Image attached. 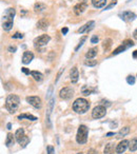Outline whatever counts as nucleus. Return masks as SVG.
Returning a JSON list of instances; mask_svg holds the SVG:
<instances>
[{
	"instance_id": "nucleus-33",
	"label": "nucleus",
	"mask_w": 137,
	"mask_h": 154,
	"mask_svg": "<svg viewBox=\"0 0 137 154\" xmlns=\"http://www.w3.org/2000/svg\"><path fill=\"white\" fill-rule=\"evenodd\" d=\"M99 41V38L97 35H94V36H92V38H91V43H93V45H95V43H97Z\"/></svg>"
},
{
	"instance_id": "nucleus-7",
	"label": "nucleus",
	"mask_w": 137,
	"mask_h": 154,
	"mask_svg": "<svg viewBox=\"0 0 137 154\" xmlns=\"http://www.w3.org/2000/svg\"><path fill=\"white\" fill-rule=\"evenodd\" d=\"M105 112H107V109H105V107H103L102 105L97 106V107H95L94 110L92 111V117L95 118V119L102 118L103 116L105 115Z\"/></svg>"
},
{
	"instance_id": "nucleus-16",
	"label": "nucleus",
	"mask_w": 137,
	"mask_h": 154,
	"mask_svg": "<svg viewBox=\"0 0 137 154\" xmlns=\"http://www.w3.org/2000/svg\"><path fill=\"white\" fill-rule=\"evenodd\" d=\"M95 26V22L94 21H89L87 22L86 24H84V26H81V28L78 30V33H84L87 32V31H90L91 29H93V26Z\"/></svg>"
},
{
	"instance_id": "nucleus-38",
	"label": "nucleus",
	"mask_w": 137,
	"mask_h": 154,
	"mask_svg": "<svg viewBox=\"0 0 137 154\" xmlns=\"http://www.w3.org/2000/svg\"><path fill=\"white\" fill-rule=\"evenodd\" d=\"M88 154H97V152H96V150H94V149H90Z\"/></svg>"
},
{
	"instance_id": "nucleus-12",
	"label": "nucleus",
	"mask_w": 137,
	"mask_h": 154,
	"mask_svg": "<svg viewBox=\"0 0 137 154\" xmlns=\"http://www.w3.org/2000/svg\"><path fill=\"white\" fill-rule=\"evenodd\" d=\"M120 17H121V19L124 20V21H133V20L136 18V14L131 11H126L120 14Z\"/></svg>"
},
{
	"instance_id": "nucleus-32",
	"label": "nucleus",
	"mask_w": 137,
	"mask_h": 154,
	"mask_svg": "<svg viewBox=\"0 0 137 154\" xmlns=\"http://www.w3.org/2000/svg\"><path fill=\"white\" fill-rule=\"evenodd\" d=\"M47 154H55V149H54L53 146H47Z\"/></svg>"
},
{
	"instance_id": "nucleus-5",
	"label": "nucleus",
	"mask_w": 137,
	"mask_h": 154,
	"mask_svg": "<svg viewBox=\"0 0 137 154\" xmlns=\"http://www.w3.org/2000/svg\"><path fill=\"white\" fill-rule=\"evenodd\" d=\"M15 137H16V140H17V143H19L22 148H26V145L30 143V138H29V137L24 134V130H23V129H21V128L18 129V130L16 131Z\"/></svg>"
},
{
	"instance_id": "nucleus-8",
	"label": "nucleus",
	"mask_w": 137,
	"mask_h": 154,
	"mask_svg": "<svg viewBox=\"0 0 137 154\" xmlns=\"http://www.w3.org/2000/svg\"><path fill=\"white\" fill-rule=\"evenodd\" d=\"M26 101L30 103L31 106H33L36 109H40L42 107V103H41V99L38 96H28L26 97Z\"/></svg>"
},
{
	"instance_id": "nucleus-13",
	"label": "nucleus",
	"mask_w": 137,
	"mask_h": 154,
	"mask_svg": "<svg viewBox=\"0 0 137 154\" xmlns=\"http://www.w3.org/2000/svg\"><path fill=\"white\" fill-rule=\"evenodd\" d=\"M87 8H88V5H87L86 2H80L74 7V13H75L76 15H80V14H82L86 11Z\"/></svg>"
},
{
	"instance_id": "nucleus-42",
	"label": "nucleus",
	"mask_w": 137,
	"mask_h": 154,
	"mask_svg": "<svg viewBox=\"0 0 137 154\" xmlns=\"http://www.w3.org/2000/svg\"><path fill=\"white\" fill-rule=\"evenodd\" d=\"M113 135H114L113 132H110V133H108V134H107V136H113Z\"/></svg>"
},
{
	"instance_id": "nucleus-34",
	"label": "nucleus",
	"mask_w": 137,
	"mask_h": 154,
	"mask_svg": "<svg viewBox=\"0 0 137 154\" xmlns=\"http://www.w3.org/2000/svg\"><path fill=\"white\" fill-rule=\"evenodd\" d=\"M116 3H117V1H116V0H114L113 2L110 3V5H108V7H105V10H110V9H112V8H113V7H115Z\"/></svg>"
},
{
	"instance_id": "nucleus-24",
	"label": "nucleus",
	"mask_w": 137,
	"mask_h": 154,
	"mask_svg": "<svg viewBox=\"0 0 137 154\" xmlns=\"http://www.w3.org/2000/svg\"><path fill=\"white\" fill-rule=\"evenodd\" d=\"M129 149L131 152H134L137 150V138H133L131 139L130 143H129Z\"/></svg>"
},
{
	"instance_id": "nucleus-20",
	"label": "nucleus",
	"mask_w": 137,
	"mask_h": 154,
	"mask_svg": "<svg viewBox=\"0 0 137 154\" xmlns=\"http://www.w3.org/2000/svg\"><path fill=\"white\" fill-rule=\"evenodd\" d=\"M31 75H32V77L36 80V82H41V80L43 79L42 73L38 72V71H32V72H31Z\"/></svg>"
},
{
	"instance_id": "nucleus-3",
	"label": "nucleus",
	"mask_w": 137,
	"mask_h": 154,
	"mask_svg": "<svg viewBox=\"0 0 137 154\" xmlns=\"http://www.w3.org/2000/svg\"><path fill=\"white\" fill-rule=\"evenodd\" d=\"M90 108V103L87 99L84 98H78L74 101L73 103V110L78 114H84Z\"/></svg>"
},
{
	"instance_id": "nucleus-2",
	"label": "nucleus",
	"mask_w": 137,
	"mask_h": 154,
	"mask_svg": "<svg viewBox=\"0 0 137 154\" xmlns=\"http://www.w3.org/2000/svg\"><path fill=\"white\" fill-rule=\"evenodd\" d=\"M20 103V98L17 95H9L7 97V100H5V108L8 109V111L10 113H15L17 111L18 107H19Z\"/></svg>"
},
{
	"instance_id": "nucleus-19",
	"label": "nucleus",
	"mask_w": 137,
	"mask_h": 154,
	"mask_svg": "<svg viewBox=\"0 0 137 154\" xmlns=\"http://www.w3.org/2000/svg\"><path fill=\"white\" fill-rule=\"evenodd\" d=\"M97 52H98L97 48H92V49H90V50H89V51L86 53L87 59H91V58H94L95 56L97 55Z\"/></svg>"
},
{
	"instance_id": "nucleus-14",
	"label": "nucleus",
	"mask_w": 137,
	"mask_h": 154,
	"mask_svg": "<svg viewBox=\"0 0 137 154\" xmlns=\"http://www.w3.org/2000/svg\"><path fill=\"white\" fill-rule=\"evenodd\" d=\"M34 58V54L30 51H26L23 53V56H22V63L23 64H29Z\"/></svg>"
},
{
	"instance_id": "nucleus-31",
	"label": "nucleus",
	"mask_w": 137,
	"mask_h": 154,
	"mask_svg": "<svg viewBox=\"0 0 137 154\" xmlns=\"http://www.w3.org/2000/svg\"><path fill=\"white\" fill-rule=\"evenodd\" d=\"M126 82H128L129 85H134L135 84V77L134 76H132V75H130V76H128L126 77Z\"/></svg>"
},
{
	"instance_id": "nucleus-9",
	"label": "nucleus",
	"mask_w": 137,
	"mask_h": 154,
	"mask_svg": "<svg viewBox=\"0 0 137 154\" xmlns=\"http://www.w3.org/2000/svg\"><path fill=\"white\" fill-rule=\"evenodd\" d=\"M133 45H134L133 41H131V40L123 41V43H122V45H120L119 47H118L117 49H116L115 51L113 52V55H117V54H119V53H121V52L126 51V49H129V48L133 47Z\"/></svg>"
},
{
	"instance_id": "nucleus-10",
	"label": "nucleus",
	"mask_w": 137,
	"mask_h": 154,
	"mask_svg": "<svg viewBox=\"0 0 137 154\" xmlns=\"http://www.w3.org/2000/svg\"><path fill=\"white\" fill-rule=\"evenodd\" d=\"M73 95H74V90L72 88H68V87L61 89L59 92V96L62 99H70Z\"/></svg>"
},
{
	"instance_id": "nucleus-30",
	"label": "nucleus",
	"mask_w": 137,
	"mask_h": 154,
	"mask_svg": "<svg viewBox=\"0 0 137 154\" xmlns=\"http://www.w3.org/2000/svg\"><path fill=\"white\" fill-rule=\"evenodd\" d=\"M92 91H94V90L89 88V87H84V88H82V93H84V95H90Z\"/></svg>"
},
{
	"instance_id": "nucleus-4",
	"label": "nucleus",
	"mask_w": 137,
	"mask_h": 154,
	"mask_svg": "<svg viewBox=\"0 0 137 154\" xmlns=\"http://www.w3.org/2000/svg\"><path fill=\"white\" fill-rule=\"evenodd\" d=\"M88 134H89V130H88V128H87V126L81 125V126L78 128L77 135H76V140H77V143H80V145L86 143L87 140H88Z\"/></svg>"
},
{
	"instance_id": "nucleus-26",
	"label": "nucleus",
	"mask_w": 137,
	"mask_h": 154,
	"mask_svg": "<svg viewBox=\"0 0 137 154\" xmlns=\"http://www.w3.org/2000/svg\"><path fill=\"white\" fill-rule=\"evenodd\" d=\"M111 47H112V39H110V38L105 39V40L103 41V43H102L103 50H105V51H109Z\"/></svg>"
},
{
	"instance_id": "nucleus-35",
	"label": "nucleus",
	"mask_w": 137,
	"mask_h": 154,
	"mask_svg": "<svg viewBox=\"0 0 137 154\" xmlns=\"http://www.w3.org/2000/svg\"><path fill=\"white\" fill-rule=\"evenodd\" d=\"M23 35L22 34H19V33H16L15 35H13V38H22Z\"/></svg>"
},
{
	"instance_id": "nucleus-36",
	"label": "nucleus",
	"mask_w": 137,
	"mask_h": 154,
	"mask_svg": "<svg viewBox=\"0 0 137 154\" xmlns=\"http://www.w3.org/2000/svg\"><path fill=\"white\" fill-rule=\"evenodd\" d=\"M21 71L24 73V74H31V72H30V71H29L26 68H22V69H21Z\"/></svg>"
},
{
	"instance_id": "nucleus-6",
	"label": "nucleus",
	"mask_w": 137,
	"mask_h": 154,
	"mask_svg": "<svg viewBox=\"0 0 137 154\" xmlns=\"http://www.w3.org/2000/svg\"><path fill=\"white\" fill-rule=\"evenodd\" d=\"M50 40H51V37H50L49 35H47V34H43V35H41V36L35 38L34 45H35V48H38V49H39V48L47 45V43H49Z\"/></svg>"
},
{
	"instance_id": "nucleus-15",
	"label": "nucleus",
	"mask_w": 137,
	"mask_h": 154,
	"mask_svg": "<svg viewBox=\"0 0 137 154\" xmlns=\"http://www.w3.org/2000/svg\"><path fill=\"white\" fill-rule=\"evenodd\" d=\"M70 76H71V82L73 84H76L78 82V77H79V73H78V69L76 66H73L70 72Z\"/></svg>"
},
{
	"instance_id": "nucleus-37",
	"label": "nucleus",
	"mask_w": 137,
	"mask_h": 154,
	"mask_svg": "<svg viewBox=\"0 0 137 154\" xmlns=\"http://www.w3.org/2000/svg\"><path fill=\"white\" fill-rule=\"evenodd\" d=\"M8 50H9V52H12V53H14V52H15L17 49H16V47H9V49H8Z\"/></svg>"
},
{
	"instance_id": "nucleus-21",
	"label": "nucleus",
	"mask_w": 137,
	"mask_h": 154,
	"mask_svg": "<svg viewBox=\"0 0 137 154\" xmlns=\"http://www.w3.org/2000/svg\"><path fill=\"white\" fill-rule=\"evenodd\" d=\"M105 3H107V0H92V5L97 9L103 8L105 5Z\"/></svg>"
},
{
	"instance_id": "nucleus-43",
	"label": "nucleus",
	"mask_w": 137,
	"mask_h": 154,
	"mask_svg": "<svg viewBox=\"0 0 137 154\" xmlns=\"http://www.w3.org/2000/svg\"><path fill=\"white\" fill-rule=\"evenodd\" d=\"M11 127H12L11 124H8V129H11Z\"/></svg>"
},
{
	"instance_id": "nucleus-44",
	"label": "nucleus",
	"mask_w": 137,
	"mask_h": 154,
	"mask_svg": "<svg viewBox=\"0 0 137 154\" xmlns=\"http://www.w3.org/2000/svg\"><path fill=\"white\" fill-rule=\"evenodd\" d=\"M78 154H82V153H78Z\"/></svg>"
},
{
	"instance_id": "nucleus-28",
	"label": "nucleus",
	"mask_w": 137,
	"mask_h": 154,
	"mask_svg": "<svg viewBox=\"0 0 137 154\" xmlns=\"http://www.w3.org/2000/svg\"><path fill=\"white\" fill-rule=\"evenodd\" d=\"M84 64L88 66H94L97 64V61L96 60H91V59H87L84 60Z\"/></svg>"
},
{
	"instance_id": "nucleus-39",
	"label": "nucleus",
	"mask_w": 137,
	"mask_h": 154,
	"mask_svg": "<svg viewBox=\"0 0 137 154\" xmlns=\"http://www.w3.org/2000/svg\"><path fill=\"white\" fill-rule=\"evenodd\" d=\"M68 28H63V29L61 30V33H62L63 35H65L66 33H68Z\"/></svg>"
},
{
	"instance_id": "nucleus-18",
	"label": "nucleus",
	"mask_w": 137,
	"mask_h": 154,
	"mask_svg": "<svg viewBox=\"0 0 137 154\" xmlns=\"http://www.w3.org/2000/svg\"><path fill=\"white\" fill-rule=\"evenodd\" d=\"M47 26H49V21L47 19H40L37 22V28L40 30H47Z\"/></svg>"
},
{
	"instance_id": "nucleus-22",
	"label": "nucleus",
	"mask_w": 137,
	"mask_h": 154,
	"mask_svg": "<svg viewBox=\"0 0 137 154\" xmlns=\"http://www.w3.org/2000/svg\"><path fill=\"white\" fill-rule=\"evenodd\" d=\"M24 118H26V119L29 120H32V122H35V120H37V117L34 115H32V114H20L19 116H18V119H24Z\"/></svg>"
},
{
	"instance_id": "nucleus-27",
	"label": "nucleus",
	"mask_w": 137,
	"mask_h": 154,
	"mask_svg": "<svg viewBox=\"0 0 137 154\" xmlns=\"http://www.w3.org/2000/svg\"><path fill=\"white\" fill-rule=\"evenodd\" d=\"M114 151V146L112 143H109L105 145V154H112Z\"/></svg>"
},
{
	"instance_id": "nucleus-29",
	"label": "nucleus",
	"mask_w": 137,
	"mask_h": 154,
	"mask_svg": "<svg viewBox=\"0 0 137 154\" xmlns=\"http://www.w3.org/2000/svg\"><path fill=\"white\" fill-rule=\"evenodd\" d=\"M86 40H87V36H84L81 39H80V41H79V43H78V45L75 48V51H76V52H77L78 50H79L80 48L82 47V45H84V41H86Z\"/></svg>"
},
{
	"instance_id": "nucleus-11",
	"label": "nucleus",
	"mask_w": 137,
	"mask_h": 154,
	"mask_svg": "<svg viewBox=\"0 0 137 154\" xmlns=\"http://www.w3.org/2000/svg\"><path fill=\"white\" fill-rule=\"evenodd\" d=\"M129 143H130V141L126 140V139H123V140L120 141V143L117 145V147H116V153L117 154L123 153V152L126 150V148L129 147Z\"/></svg>"
},
{
	"instance_id": "nucleus-1",
	"label": "nucleus",
	"mask_w": 137,
	"mask_h": 154,
	"mask_svg": "<svg viewBox=\"0 0 137 154\" xmlns=\"http://www.w3.org/2000/svg\"><path fill=\"white\" fill-rule=\"evenodd\" d=\"M15 10L13 8H10L5 11V14L3 16V22H2V28L5 31H10L13 28V21L14 17H15Z\"/></svg>"
},
{
	"instance_id": "nucleus-41",
	"label": "nucleus",
	"mask_w": 137,
	"mask_h": 154,
	"mask_svg": "<svg viewBox=\"0 0 137 154\" xmlns=\"http://www.w3.org/2000/svg\"><path fill=\"white\" fill-rule=\"evenodd\" d=\"M133 58H135V59L137 58V50H136V51L133 52Z\"/></svg>"
},
{
	"instance_id": "nucleus-17",
	"label": "nucleus",
	"mask_w": 137,
	"mask_h": 154,
	"mask_svg": "<svg viewBox=\"0 0 137 154\" xmlns=\"http://www.w3.org/2000/svg\"><path fill=\"white\" fill-rule=\"evenodd\" d=\"M15 135H13L12 133H9L7 136V140H5V146L7 147H11V146L14 145V143H15Z\"/></svg>"
},
{
	"instance_id": "nucleus-25",
	"label": "nucleus",
	"mask_w": 137,
	"mask_h": 154,
	"mask_svg": "<svg viewBox=\"0 0 137 154\" xmlns=\"http://www.w3.org/2000/svg\"><path fill=\"white\" fill-rule=\"evenodd\" d=\"M129 132H130V128H129V127H124V128H122L121 130L117 133V137L120 138V137L126 136V134H129Z\"/></svg>"
},
{
	"instance_id": "nucleus-40",
	"label": "nucleus",
	"mask_w": 137,
	"mask_h": 154,
	"mask_svg": "<svg viewBox=\"0 0 137 154\" xmlns=\"http://www.w3.org/2000/svg\"><path fill=\"white\" fill-rule=\"evenodd\" d=\"M133 37H134V39H136L137 40V29L134 31V33H133Z\"/></svg>"
},
{
	"instance_id": "nucleus-23",
	"label": "nucleus",
	"mask_w": 137,
	"mask_h": 154,
	"mask_svg": "<svg viewBox=\"0 0 137 154\" xmlns=\"http://www.w3.org/2000/svg\"><path fill=\"white\" fill-rule=\"evenodd\" d=\"M45 8H47V5H45L44 3H41V2H37L36 5H34V10L36 13H41L43 10H45Z\"/></svg>"
}]
</instances>
